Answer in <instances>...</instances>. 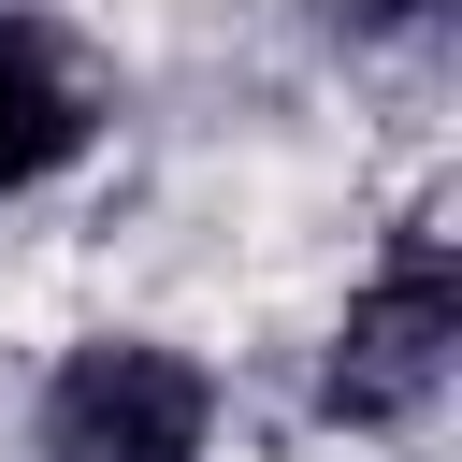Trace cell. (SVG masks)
Instances as JSON below:
<instances>
[{
    "label": "cell",
    "mask_w": 462,
    "mask_h": 462,
    "mask_svg": "<svg viewBox=\"0 0 462 462\" xmlns=\"http://www.w3.org/2000/svg\"><path fill=\"white\" fill-rule=\"evenodd\" d=\"M448 361H462V274H448V231H404L375 260V289L346 303V332L318 361V404L346 433H390V419H419L448 390Z\"/></svg>",
    "instance_id": "6da1fadb"
},
{
    "label": "cell",
    "mask_w": 462,
    "mask_h": 462,
    "mask_svg": "<svg viewBox=\"0 0 462 462\" xmlns=\"http://www.w3.org/2000/svg\"><path fill=\"white\" fill-rule=\"evenodd\" d=\"M202 433H217V375L188 346L101 332L43 375V462H202Z\"/></svg>",
    "instance_id": "7a4b0ae2"
},
{
    "label": "cell",
    "mask_w": 462,
    "mask_h": 462,
    "mask_svg": "<svg viewBox=\"0 0 462 462\" xmlns=\"http://www.w3.org/2000/svg\"><path fill=\"white\" fill-rule=\"evenodd\" d=\"M87 130H101V101H87L72 43H58L43 14H0V202L43 188V173H72Z\"/></svg>",
    "instance_id": "3957f363"
},
{
    "label": "cell",
    "mask_w": 462,
    "mask_h": 462,
    "mask_svg": "<svg viewBox=\"0 0 462 462\" xmlns=\"http://www.w3.org/2000/svg\"><path fill=\"white\" fill-rule=\"evenodd\" d=\"M448 0H361V29H433Z\"/></svg>",
    "instance_id": "277c9868"
}]
</instances>
